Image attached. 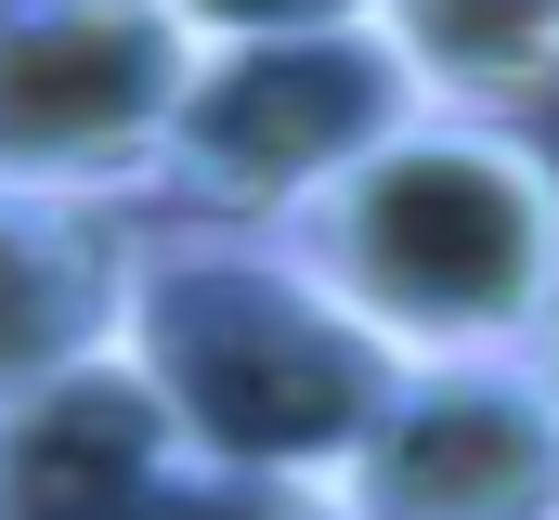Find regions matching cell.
Here are the masks:
<instances>
[{
  "label": "cell",
  "mask_w": 559,
  "mask_h": 520,
  "mask_svg": "<svg viewBox=\"0 0 559 520\" xmlns=\"http://www.w3.org/2000/svg\"><path fill=\"white\" fill-rule=\"evenodd\" d=\"M352 520H559V403L534 352L404 365L338 469Z\"/></svg>",
  "instance_id": "obj_5"
},
{
  "label": "cell",
  "mask_w": 559,
  "mask_h": 520,
  "mask_svg": "<svg viewBox=\"0 0 559 520\" xmlns=\"http://www.w3.org/2000/svg\"><path fill=\"white\" fill-rule=\"evenodd\" d=\"M404 105H417V92H404L391 39H378L365 13H352V26L195 39V79H182V105H169V156H156V209L286 235Z\"/></svg>",
  "instance_id": "obj_3"
},
{
  "label": "cell",
  "mask_w": 559,
  "mask_h": 520,
  "mask_svg": "<svg viewBox=\"0 0 559 520\" xmlns=\"http://www.w3.org/2000/svg\"><path fill=\"white\" fill-rule=\"evenodd\" d=\"M143 222H156L143 196H39V182H0V403L131 326Z\"/></svg>",
  "instance_id": "obj_7"
},
{
  "label": "cell",
  "mask_w": 559,
  "mask_h": 520,
  "mask_svg": "<svg viewBox=\"0 0 559 520\" xmlns=\"http://www.w3.org/2000/svg\"><path fill=\"white\" fill-rule=\"evenodd\" d=\"M534 378H547V403H559V312L534 326Z\"/></svg>",
  "instance_id": "obj_10"
},
{
  "label": "cell",
  "mask_w": 559,
  "mask_h": 520,
  "mask_svg": "<svg viewBox=\"0 0 559 520\" xmlns=\"http://www.w3.org/2000/svg\"><path fill=\"white\" fill-rule=\"evenodd\" d=\"M286 248L404 365L534 352V326L559 312V143L534 118L404 105L286 222Z\"/></svg>",
  "instance_id": "obj_2"
},
{
  "label": "cell",
  "mask_w": 559,
  "mask_h": 520,
  "mask_svg": "<svg viewBox=\"0 0 559 520\" xmlns=\"http://www.w3.org/2000/svg\"><path fill=\"white\" fill-rule=\"evenodd\" d=\"M182 469L195 456L118 339L0 403V520H143Z\"/></svg>",
  "instance_id": "obj_6"
},
{
  "label": "cell",
  "mask_w": 559,
  "mask_h": 520,
  "mask_svg": "<svg viewBox=\"0 0 559 520\" xmlns=\"http://www.w3.org/2000/svg\"><path fill=\"white\" fill-rule=\"evenodd\" d=\"M143 520H352L325 482H261V469H182Z\"/></svg>",
  "instance_id": "obj_9"
},
{
  "label": "cell",
  "mask_w": 559,
  "mask_h": 520,
  "mask_svg": "<svg viewBox=\"0 0 559 520\" xmlns=\"http://www.w3.org/2000/svg\"><path fill=\"white\" fill-rule=\"evenodd\" d=\"M182 456L195 469H261V482H325L352 469V442L378 429V403L404 378V352L286 248L248 222H143V273H131V326H118Z\"/></svg>",
  "instance_id": "obj_1"
},
{
  "label": "cell",
  "mask_w": 559,
  "mask_h": 520,
  "mask_svg": "<svg viewBox=\"0 0 559 520\" xmlns=\"http://www.w3.org/2000/svg\"><path fill=\"white\" fill-rule=\"evenodd\" d=\"M182 79L195 26L169 0H0V182L156 209Z\"/></svg>",
  "instance_id": "obj_4"
},
{
  "label": "cell",
  "mask_w": 559,
  "mask_h": 520,
  "mask_svg": "<svg viewBox=\"0 0 559 520\" xmlns=\"http://www.w3.org/2000/svg\"><path fill=\"white\" fill-rule=\"evenodd\" d=\"M417 105L455 118H547L559 105V0H378L365 13Z\"/></svg>",
  "instance_id": "obj_8"
}]
</instances>
